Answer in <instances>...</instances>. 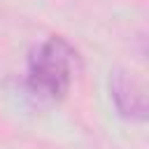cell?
Instances as JSON below:
<instances>
[{"instance_id":"6da1fadb","label":"cell","mask_w":149,"mask_h":149,"mask_svg":"<svg viewBox=\"0 0 149 149\" xmlns=\"http://www.w3.org/2000/svg\"><path fill=\"white\" fill-rule=\"evenodd\" d=\"M74 72H77L74 47L68 40L51 35L30 51L26 86L40 100L58 102L68 95L72 79H74Z\"/></svg>"},{"instance_id":"7a4b0ae2","label":"cell","mask_w":149,"mask_h":149,"mask_svg":"<svg viewBox=\"0 0 149 149\" xmlns=\"http://www.w3.org/2000/svg\"><path fill=\"white\" fill-rule=\"evenodd\" d=\"M109 86H112L114 105H116L121 116L133 119V121H144L147 119V93H144V86L130 72L116 70L112 74Z\"/></svg>"}]
</instances>
